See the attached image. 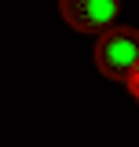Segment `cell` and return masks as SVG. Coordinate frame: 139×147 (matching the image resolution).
Here are the masks:
<instances>
[{
  "label": "cell",
  "instance_id": "3",
  "mask_svg": "<svg viewBox=\"0 0 139 147\" xmlns=\"http://www.w3.org/2000/svg\"><path fill=\"white\" fill-rule=\"evenodd\" d=\"M128 88H132V96H136V103H139V70L132 74V81H128Z\"/></svg>",
  "mask_w": 139,
  "mask_h": 147
},
{
  "label": "cell",
  "instance_id": "1",
  "mask_svg": "<svg viewBox=\"0 0 139 147\" xmlns=\"http://www.w3.org/2000/svg\"><path fill=\"white\" fill-rule=\"evenodd\" d=\"M95 66L110 81H132V74L139 70V30L132 26H110L106 33H99L95 44Z\"/></svg>",
  "mask_w": 139,
  "mask_h": 147
},
{
  "label": "cell",
  "instance_id": "2",
  "mask_svg": "<svg viewBox=\"0 0 139 147\" xmlns=\"http://www.w3.org/2000/svg\"><path fill=\"white\" fill-rule=\"evenodd\" d=\"M59 11L81 33H106L121 15V0H59Z\"/></svg>",
  "mask_w": 139,
  "mask_h": 147
}]
</instances>
